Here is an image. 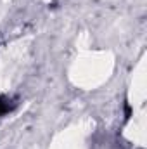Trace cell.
<instances>
[{"label":"cell","instance_id":"6da1fadb","mask_svg":"<svg viewBox=\"0 0 147 149\" xmlns=\"http://www.w3.org/2000/svg\"><path fill=\"white\" fill-rule=\"evenodd\" d=\"M7 111H9V102H7L5 97H0V116L5 114Z\"/></svg>","mask_w":147,"mask_h":149}]
</instances>
